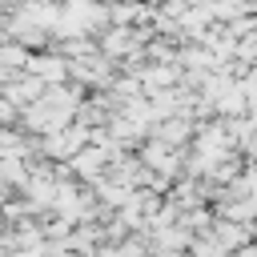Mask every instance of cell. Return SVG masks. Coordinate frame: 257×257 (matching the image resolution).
Returning a JSON list of instances; mask_svg holds the SVG:
<instances>
[{"instance_id":"obj_1","label":"cell","mask_w":257,"mask_h":257,"mask_svg":"<svg viewBox=\"0 0 257 257\" xmlns=\"http://www.w3.org/2000/svg\"><path fill=\"white\" fill-rule=\"evenodd\" d=\"M112 76H116V64H112L108 56H100V52H88V56L68 60V80H76V84H80V88H88V92L108 88V84H112Z\"/></svg>"},{"instance_id":"obj_2","label":"cell","mask_w":257,"mask_h":257,"mask_svg":"<svg viewBox=\"0 0 257 257\" xmlns=\"http://www.w3.org/2000/svg\"><path fill=\"white\" fill-rule=\"evenodd\" d=\"M193 133H197V120L185 116V112H173V116H161V120L149 124V137H157V141L169 145V149H185V145L193 141Z\"/></svg>"},{"instance_id":"obj_3","label":"cell","mask_w":257,"mask_h":257,"mask_svg":"<svg viewBox=\"0 0 257 257\" xmlns=\"http://www.w3.org/2000/svg\"><path fill=\"white\" fill-rule=\"evenodd\" d=\"M24 72L40 76L44 84H60V80H68V60H64L56 48H36V52H28V60H24Z\"/></svg>"},{"instance_id":"obj_4","label":"cell","mask_w":257,"mask_h":257,"mask_svg":"<svg viewBox=\"0 0 257 257\" xmlns=\"http://www.w3.org/2000/svg\"><path fill=\"white\" fill-rule=\"evenodd\" d=\"M40 92H44V80H40V76H32V72H16V76H8V80L0 84V96H4L16 112H20L24 104H32Z\"/></svg>"},{"instance_id":"obj_5","label":"cell","mask_w":257,"mask_h":257,"mask_svg":"<svg viewBox=\"0 0 257 257\" xmlns=\"http://www.w3.org/2000/svg\"><path fill=\"white\" fill-rule=\"evenodd\" d=\"M137 80H141L145 92H153V88H169V84L181 80V68H177V64H165V60H145V64L137 68Z\"/></svg>"},{"instance_id":"obj_6","label":"cell","mask_w":257,"mask_h":257,"mask_svg":"<svg viewBox=\"0 0 257 257\" xmlns=\"http://www.w3.org/2000/svg\"><path fill=\"white\" fill-rule=\"evenodd\" d=\"M209 233L217 237V245L221 249H241V245H249V225H241V221H229V217H217L213 213V225H209Z\"/></svg>"},{"instance_id":"obj_7","label":"cell","mask_w":257,"mask_h":257,"mask_svg":"<svg viewBox=\"0 0 257 257\" xmlns=\"http://www.w3.org/2000/svg\"><path fill=\"white\" fill-rule=\"evenodd\" d=\"M213 116H245V92L237 80H225V88L213 96Z\"/></svg>"},{"instance_id":"obj_8","label":"cell","mask_w":257,"mask_h":257,"mask_svg":"<svg viewBox=\"0 0 257 257\" xmlns=\"http://www.w3.org/2000/svg\"><path fill=\"white\" fill-rule=\"evenodd\" d=\"M16 116H20V112H16V108H12V104H8L4 96H0V128H8V124H16Z\"/></svg>"},{"instance_id":"obj_9","label":"cell","mask_w":257,"mask_h":257,"mask_svg":"<svg viewBox=\"0 0 257 257\" xmlns=\"http://www.w3.org/2000/svg\"><path fill=\"white\" fill-rule=\"evenodd\" d=\"M145 257H185V253H181V249H149Z\"/></svg>"},{"instance_id":"obj_10","label":"cell","mask_w":257,"mask_h":257,"mask_svg":"<svg viewBox=\"0 0 257 257\" xmlns=\"http://www.w3.org/2000/svg\"><path fill=\"white\" fill-rule=\"evenodd\" d=\"M8 76H16V72H12V68H4V64H0V84H4V80H8Z\"/></svg>"},{"instance_id":"obj_11","label":"cell","mask_w":257,"mask_h":257,"mask_svg":"<svg viewBox=\"0 0 257 257\" xmlns=\"http://www.w3.org/2000/svg\"><path fill=\"white\" fill-rule=\"evenodd\" d=\"M16 4H20V0H0V8H4V12H12Z\"/></svg>"}]
</instances>
